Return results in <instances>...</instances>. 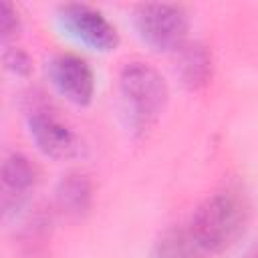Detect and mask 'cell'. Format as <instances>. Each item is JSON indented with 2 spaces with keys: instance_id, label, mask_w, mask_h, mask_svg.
<instances>
[{
  "instance_id": "1",
  "label": "cell",
  "mask_w": 258,
  "mask_h": 258,
  "mask_svg": "<svg viewBox=\"0 0 258 258\" xmlns=\"http://www.w3.org/2000/svg\"><path fill=\"white\" fill-rule=\"evenodd\" d=\"M119 95L127 125L135 135H145L159 121L169 101L161 73L141 60H131L119 71Z\"/></svg>"
},
{
  "instance_id": "2",
  "label": "cell",
  "mask_w": 258,
  "mask_h": 258,
  "mask_svg": "<svg viewBox=\"0 0 258 258\" xmlns=\"http://www.w3.org/2000/svg\"><path fill=\"white\" fill-rule=\"evenodd\" d=\"M248 224V208L234 191H216L194 212L187 230L206 254L230 250Z\"/></svg>"
},
{
  "instance_id": "3",
  "label": "cell",
  "mask_w": 258,
  "mask_h": 258,
  "mask_svg": "<svg viewBox=\"0 0 258 258\" xmlns=\"http://www.w3.org/2000/svg\"><path fill=\"white\" fill-rule=\"evenodd\" d=\"M139 38L155 52H177L187 38V12L169 2H145L133 12Z\"/></svg>"
},
{
  "instance_id": "4",
  "label": "cell",
  "mask_w": 258,
  "mask_h": 258,
  "mask_svg": "<svg viewBox=\"0 0 258 258\" xmlns=\"http://www.w3.org/2000/svg\"><path fill=\"white\" fill-rule=\"evenodd\" d=\"M58 18L71 36L93 50L109 52L119 44L115 26L93 6L83 2H69L58 8Z\"/></svg>"
},
{
  "instance_id": "5",
  "label": "cell",
  "mask_w": 258,
  "mask_h": 258,
  "mask_svg": "<svg viewBox=\"0 0 258 258\" xmlns=\"http://www.w3.org/2000/svg\"><path fill=\"white\" fill-rule=\"evenodd\" d=\"M48 79L54 91L77 107H87L95 93V75L89 62L77 54H56L48 62Z\"/></svg>"
},
{
  "instance_id": "6",
  "label": "cell",
  "mask_w": 258,
  "mask_h": 258,
  "mask_svg": "<svg viewBox=\"0 0 258 258\" xmlns=\"http://www.w3.org/2000/svg\"><path fill=\"white\" fill-rule=\"evenodd\" d=\"M30 139L38 151L50 159H69L77 155L79 141L73 129L50 111H32L26 119Z\"/></svg>"
},
{
  "instance_id": "7",
  "label": "cell",
  "mask_w": 258,
  "mask_h": 258,
  "mask_svg": "<svg viewBox=\"0 0 258 258\" xmlns=\"http://www.w3.org/2000/svg\"><path fill=\"white\" fill-rule=\"evenodd\" d=\"M0 177H2V208L4 214L8 216L10 212H18L24 206L28 194L34 189L38 181V171L26 155L10 153L2 161Z\"/></svg>"
},
{
  "instance_id": "8",
  "label": "cell",
  "mask_w": 258,
  "mask_h": 258,
  "mask_svg": "<svg viewBox=\"0 0 258 258\" xmlns=\"http://www.w3.org/2000/svg\"><path fill=\"white\" fill-rule=\"evenodd\" d=\"M177 77L179 83L189 89L198 91L208 85L212 79V52L202 42L183 44L177 50Z\"/></svg>"
},
{
  "instance_id": "9",
  "label": "cell",
  "mask_w": 258,
  "mask_h": 258,
  "mask_svg": "<svg viewBox=\"0 0 258 258\" xmlns=\"http://www.w3.org/2000/svg\"><path fill=\"white\" fill-rule=\"evenodd\" d=\"M204 250L185 228H171L163 232L153 244L151 258H204Z\"/></svg>"
},
{
  "instance_id": "10",
  "label": "cell",
  "mask_w": 258,
  "mask_h": 258,
  "mask_svg": "<svg viewBox=\"0 0 258 258\" xmlns=\"http://www.w3.org/2000/svg\"><path fill=\"white\" fill-rule=\"evenodd\" d=\"M91 191H93L91 183L85 175L71 173L60 179V183L56 187V200L64 212L81 216L91 206Z\"/></svg>"
},
{
  "instance_id": "11",
  "label": "cell",
  "mask_w": 258,
  "mask_h": 258,
  "mask_svg": "<svg viewBox=\"0 0 258 258\" xmlns=\"http://www.w3.org/2000/svg\"><path fill=\"white\" fill-rule=\"evenodd\" d=\"M2 62H4V69L16 77H28L32 71L30 56L22 48H16V46H4Z\"/></svg>"
},
{
  "instance_id": "12",
  "label": "cell",
  "mask_w": 258,
  "mask_h": 258,
  "mask_svg": "<svg viewBox=\"0 0 258 258\" xmlns=\"http://www.w3.org/2000/svg\"><path fill=\"white\" fill-rule=\"evenodd\" d=\"M20 30V18L18 12L14 10V6L6 0L0 2V38L4 44H8V40L12 36H16Z\"/></svg>"
}]
</instances>
